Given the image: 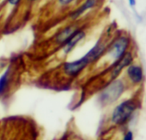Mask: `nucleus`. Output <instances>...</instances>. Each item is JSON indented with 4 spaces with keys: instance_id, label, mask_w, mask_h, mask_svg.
I'll use <instances>...</instances> for the list:
<instances>
[{
    "instance_id": "f257e3e1",
    "label": "nucleus",
    "mask_w": 146,
    "mask_h": 140,
    "mask_svg": "<svg viewBox=\"0 0 146 140\" xmlns=\"http://www.w3.org/2000/svg\"><path fill=\"white\" fill-rule=\"evenodd\" d=\"M108 38H99V39L95 43V44L87 50L81 57L72 60L66 61L62 64V74L69 78H77L89 66L98 62V61L103 57L108 44Z\"/></svg>"
},
{
    "instance_id": "f03ea898",
    "label": "nucleus",
    "mask_w": 146,
    "mask_h": 140,
    "mask_svg": "<svg viewBox=\"0 0 146 140\" xmlns=\"http://www.w3.org/2000/svg\"><path fill=\"white\" fill-rule=\"evenodd\" d=\"M114 35L112 39L108 42L106 50L102 57L106 58L108 62H110L109 65L116 62L130 50L133 42L131 36L127 33L120 32L119 34Z\"/></svg>"
},
{
    "instance_id": "7ed1b4c3",
    "label": "nucleus",
    "mask_w": 146,
    "mask_h": 140,
    "mask_svg": "<svg viewBox=\"0 0 146 140\" xmlns=\"http://www.w3.org/2000/svg\"><path fill=\"white\" fill-rule=\"evenodd\" d=\"M127 88V81L122 78H117L107 83L100 94V100L105 104L116 102L124 93Z\"/></svg>"
},
{
    "instance_id": "20e7f679",
    "label": "nucleus",
    "mask_w": 146,
    "mask_h": 140,
    "mask_svg": "<svg viewBox=\"0 0 146 140\" xmlns=\"http://www.w3.org/2000/svg\"><path fill=\"white\" fill-rule=\"evenodd\" d=\"M138 108V104L133 99H127L120 103L113 110L111 121L116 125L126 123L133 115Z\"/></svg>"
},
{
    "instance_id": "39448f33",
    "label": "nucleus",
    "mask_w": 146,
    "mask_h": 140,
    "mask_svg": "<svg viewBox=\"0 0 146 140\" xmlns=\"http://www.w3.org/2000/svg\"><path fill=\"white\" fill-rule=\"evenodd\" d=\"M87 36V31L85 27L80 26V27L69 37V38L60 47V51L63 56H68L72 53L76 47L84 40Z\"/></svg>"
},
{
    "instance_id": "423d86ee",
    "label": "nucleus",
    "mask_w": 146,
    "mask_h": 140,
    "mask_svg": "<svg viewBox=\"0 0 146 140\" xmlns=\"http://www.w3.org/2000/svg\"><path fill=\"white\" fill-rule=\"evenodd\" d=\"M126 81L133 86H140L145 81V71L143 66L136 61L129 65L124 71Z\"/></svg>"
},
{
    "instance_id": "0eeeda50",
    "label": "nucleus",
    "mask_w": 146,
    "mask_h": 140,
    "mask_svg": "<svg viewBox=\"0 0 146 140\" xmlns=\"http://www.w3.org/2000/svg\"><path fill=\"white\" fill-rule=\"evenodd\" d=\"M100 0H82L74 9L68 13V19L70 21H77L88 12L96 9L99 4Z\"/></svg>"
},
{
    "instance_id": "6e6552de",
    "label": "nucleus",
    "mask_w": 146,
    "mask_h": 140,
    "mask_svg": "<svg viewBox=\"0 0 146 140\" xmlns=\"http://www.w3.org/2000/svg\"><path fill=\"white\" fill-rule=\"evenodd\" d=\"M79 27L80 25L76 21H71L69 24L59 29L53 37L54 44L58 47H61Z\"/></svg>"
},
{
    "instance_id": "1a4fd4ad",
    "label": "nucleus",
    "mask_w": 146,
    "mask_h": 140,
    "mask_svg": "<svg viewBox=\"0 0 146 140\" xmlns=\"http://www.w3.org/2000/svg\"><path fill=\"white\" fill-rule=\"evenodd\" d=\"M12 76L13 66L12 64H9L0 74V97L5 94V92L9 90V85L12 81Z\"/></svg>"
},
{
    "instance_id": "9d476101",
    "label": "nucleus",
    "mask_w": 146,
    "mask_h": 140,
    "mask_svg": "<svg viewBox=\"0 0 146 140\" xmlns=\"http://www.w3.org/2000/svg\"><path fill=\"white\" fill-rule=\"evenodd\" d=\"M78 0H56V3L60 8H68L69 6L73 5Z\"/></svg>"
},
{
    "instance_id": "9b49d317",
    "label": "nucleus",
    "mask_w": 146,
    "mask_h": 140,
    "mask_svg": "<svg viewBox=\"0 0 146 140\" xmlns=\"http://www.w3.org/2000/svg\"><path fill=\"white\" fill-rule=\"evenodd\" d=\"M5 1H6L7 4H8L9 6L14 8V7H17V6L21 3L22 0H5Z\"/></svg>"
},
{
    "instance_id": "f8f14e48",
    "label": "nucleus",
    "mask_w": 146,
    "mask_h": 140,
    "mask_svg": "<svg viewBox=\"0 0 146 140\" xmlns=\"http://www.w3.org/2000/svg\"><path fill=\"white\" fill-rule=\"evenodd\" d=\"M123 140H133V133L131 131H128L125 133Z\"/></svg>"
},
{
    "instance_id": "ddd939ff",
    "label": "nucleus",
    "mask_w": 146,
    "mask_h": 140,
    "mask_svg": "<svg viewBox=\"0 0 146 140\" xmlns=\"http://www.w3.org/2000/svg\"><path fill=\"white\" fill-rule=\"evenodd\" d=\"M127 3L131 8H134L137 5V0H127Z\"/></svg>"
},
{
    "instance_id": "4468645a",
    "label": "nucleus",
    "mask_w": 146,
    "mask_h": 140,
    "mask_svg": "<svg viewBox=\"0 0 146 140\" xmlns=\"http://www.w3.org/2000/svg\"><path fill=\"white\" fill-rule=\"evenodd\" d=\"M27 2H28L29 3H38L41 0H26Z\"/></svg>"
}]
</instances>
